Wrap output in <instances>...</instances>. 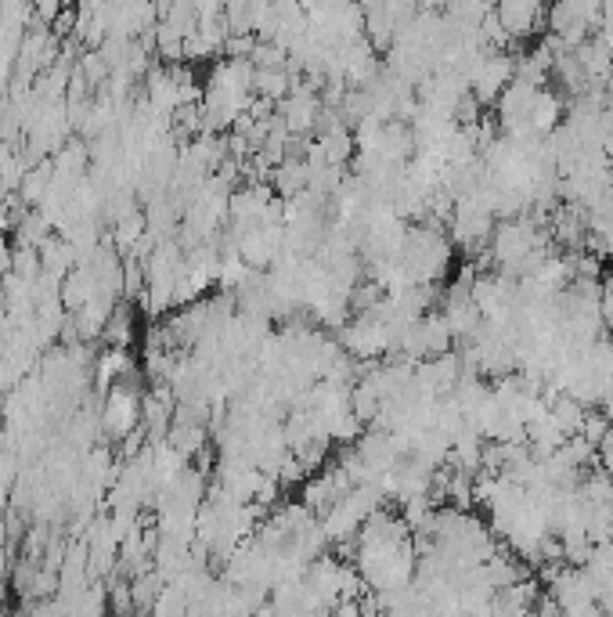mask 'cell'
I'll return each instance as SVG.
<instances>
[{"label": "cell", "mask_w": 613, "mask_h": 617, "mask_svg": "<svg viewBox=\"0 0 613 617\" xmlns=\"http://www.w3.org/2000/svg\"><path fill=\"white\" fill-rule=\"evenodd\" d=\"M516 76V55L513 51H480L476 65L469 69V94H473L480 109L484 105H498L502 91Z\"/></svg>", "instance_id": "6da1fadb"}, {"label": "cell", "mask_w": 613, "mask_h": 617, "mask_svg": "<svg viewBox=\"0 0 613 617\" xmlns=\"http://www.w3.org/2000/svg\"><path fill=\"white\" fill-rule=\"evenodd\" d=\"M495 19L505 29V37L523 40L538 33V26L545 22V8L541 4H527V0H505V4L495 8Z\"/></svg>", "instance_id": "7a4b0ae2"}, {"label": "cell", "mask_w": 613, "mask_h": 617, "mask_svg": "<svg viewBox=\"0 0 613 617\" xmlns=\"http://www.w3.org/2000/svg\"><path fill=\"white\" fill-rule=\"evenodd\" d=\"M574 58H577V65H581V73H585L588 83H599V87H603L606 76L613 73V55H610V47L603 44L599 33H592L585 44L574 47Z\"/></svg>", "instance_id": "3957f363"}, {"label": "cell", "mask_w": 613, "mask_h": 617, "mask_svg": "<svg viewBox=\"0 0 613 617\" xmlns=\"http://www.w3.org/2000/svg\"><path fill=\"white\" fill-rule=\"evenodd\" d=\"M563 116H567V105H563V98H559L556 91H549V87H541L538 98H534L531 112H527V127L534 130V134H541V138H549L552 130L563 123Z\"/></svg>", "instance_id": "277c9868"}, {"label": "cell", "mask_w": 613, "mask_h": 617, "mask_svg": "<svg viewBox=\"0 0 613 617\" xmlns=\"http://www.w3.org/2000/svg\"><path fill=\"white\" fill-rule=\"evenodd\" d=\"M549 415H552V423L559 426V433H563V437H581V426H585L588 408L577 405L574 397L559 394L556 401L549 405Z\"/></svg>", "instance_id": "5b68a950"}, {"label": "cell", "mask_w": 613, "mask_h": 617, "mask_svg": "<svg viewBox=\"0 0 613 617\" xmlns=\"http://www.w3.org/2000/svg\"><path fill=\"white\" fill-rule=\"evenodd\" d=\"M610 426H613V419L606 412H599V408H588V415H585V426H581V437H585L588 444H595L599 448V441H603L606 433H610Z\"/></svg>", "instance_id": "8992f818"}, {"label": "cell", "mask_w": 613, "mask_h": 617, "mask_svg": "<svg viewBox=\"0 0 613 617\" xmlns=\"http://www.w3.org/2000/svg\"><path fill=\"white\" fill-rule=\"evenodd\" d=\"M595 452H599V470H606L613 477V426H610V433H606L603 441H599Z\"/></svg>", "instance_id": "52a82bcc"}, {"label": "cell", "mask_w": 613, "mask_h": 617, "mask_svg": "<svg viewBox=\"0 0 613 617\" xmlns=\"http://www.w3.org/2000/svg\"><path fill=\"white\" fill-rule=\"evenodd\" d=\"M11 260H15V246H11V242L0 235V278L11 275Z\"/></svg>", "instance_id": "ba28073f"}]
</instances>
